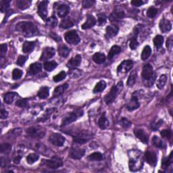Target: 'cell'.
Listing matches in <instances>:
<instances>
[{
  "mask_svg": "<svg viewBox=\"0 0 173 173\" xmlns=\"http://www.w3.org/2000/svg\"><path fill=\"white\" fill-rule=\"evenodd\" d=\"M12 150V145L8 143H2L1 145V152L3 153H9Z\"/></svg>",
  "mask_w": 173,
  "mask_h": 173,
  "instance_id": "cell-43",
  "label": "cell"
},
{
  "mask_svg": "<svg viewBox=\"0 0 173 173\" xmlns=\"http://www.w3.org/2000/svg\"><path fill=\"white\" fill-rule=\"evenodd\" d=\"M145 158L146 162L152 166H155L157 163V156L153 151H147L145 154Z\"/></svg>",
  "mask_w": 173,
  "mask_h": 173,
  "instance_id": "cell-15",
  "label": "cell"
},
{
  "mask_svg": "<svg viewBox=\"0 0 173 173\" xmlns=\"http://www.w3.org/2000/svg\"><path fill=\"white\" fill-rule=\"evenodd\" d=\"M21 158H22V157L20 156H16V158H14V162L15 164H18L19 162H20Z\"/></svg>",
  "mask_w": 173,
  "mask_h": 173,
  "instance_id": "cell-64",
  "label": "cell"
},
{
  "mask_svg": "<svg viewBox=\"0 0 173 173\" xmlns=\"http://www.w3.org/2000/svg\"><path fill=\"white\" fill-rule=\"evenodd\" d=\"M157 14H158V9L154 7L150 8L147 12V15L148 17L150 18H153L155 17Z\"/></svg>",
  "mask_w": 173,
  "mask_h": 173,
  "instance_id": "cell-50",
  "label": "cell"
},
{
  "mask_svg": "<svg viewBox=\"0 0 173 173\" xmlns=\"http://www.w3.org/2000/svg\"><path fill=\"white\" fill-rule=\"evenodd\" d=\"M55 50L53 47H45L43 50V52L41 56L40 59L42 61H45L52 58L55 55Z\"/></svg>",
  "mask_w": 173,
  "mask_h": 173,
  "instance_id": "cell-13",
  "label": "cell"
},
{
  "mask_svg": "<svg viewBox=\"0 0 173 173\" xmlns=\"http://www.w3.org/2000/svg\"><path fill=\"white\" fill-rule=\"evenodd\" d=\"M58 66V64L56 63L55 61H50V62H46L44 64V68L47 71L51 72L54 70Z\"/></svg>",
  "mask_w": 173,
  "mask_h": 173,
  "instance_id": "cell-36",
  "label": "cell"
},
{
  "mask_svg": "<svg viewBox=\"0 0 173 173\" xmlns=\"http://www.w3.org/2000/svg\"><path fill=\"white\" fill-rule=\"evenodd\" d=\"M83 115V111L81 110H77L73 111L72 112L70 113L69 114H68L66 117H65L62 123V126H64L66 125H68L69 124L73 123L75 120H77L78 118H79L80 116Z\"/></svg>",
  "mask_w": 173,
  "mask_h": 173,
  "instance_id": "cell-3",
  "label": "cell"
},
{
  "mask_svg": "<svg viewBox=\"0 0 173 173\" xmlns=\"http://www.w3.org/2000/svg\"><path fill=\"white\" fill-rule=\"evenodd\" d=\"M74 141L76 143H79V144H84L88 141V139L86 138H85L84 137H81V135H76L74 137Z\"/></svg>",
  "mask_w": 173,
  "mask_h": 173,
  "instance_id": "cell-49",
  "label": "cell"
},
{
  "mask_svg": "<svg viewBox=\"0 0 173 173\" xmlns=\"http://www.w3.org/2000/svg\"><path fill=\"white\" fill-rule=\"evenodd\" d=\"M43 162H44V164L47 167L52 169H56L63 165V162H62V159L57 156H54L50 159H44Z\"/></svg>",
  "mask_w": 173,
  "mask_h": 173,
  "instance_id": "cell-7",
  "label": "cell"
},
{
  "mask_svg": "<svg viewBox=\"0 0 173 173\" xmlns=\"http://www.w3.org/2000/svg\"><path fill=\"white\" fill-rule=\"evenodd\" d=\"M141 75L145 80H149L151 79L153 76V70L152 66L150 64H146L144 65V66L143 68Z\"/></svg>",
  "mask_w": 173,
  "mask_h": 173,
  "instance_id": "cell-11",
  "label": "cell"
},
{
  "mask_svg": "<svg viewBox=\"0 0 173 173\" xmlns=\"http://www.w3.org/2000/svg\"><path fill=\"white\" fill-rule=\"evenodd\" d=\"M10 2L7 1V0H2L0 2V10H1L2 12H6L8 9L10 7Z\"/></svg>",
  "mask_w": 173,
  "mask_h": 173,
  "instance_id": "cell-44",
  "label": "cell"
},
{
  "mask_svg": "<svg viewBox=\"0 0 173 173\" xmlns=\"http://www.w3.org/2000/svg\"><path fill=\"white\" fill-rule=\"evenodd\" d=\"M167 81V77L166 76L165 74H162L160 76V77L158 79V80L157 81L156 85L157 87H158L159 89H163L164 85H166Z\"/></svg>",
  "mask_w": 173,
  "mask_h": 173,
  "instance_id": "cell-37",
  "label": "cell"
},
{
  "mask_svg": "<svg viewBox=\"0 0 173 173\" xmlns=\"http://www.w3.org/2000/svg\"><path fill=\"white\" fill-rule=\"evenodd\" d=\"M39 157L37 155V154L31 153L27 156L26 161L29 164H33L34 162H35L36 161H37L38 159H39Z\"/></svg>",
  "mask_w": 173,
  "mask_h": 173,
  "instance_id": "cell-45",
  "label": "cell"
},
{
  "mask_svg": "<svg viewBox=\"0 0 173 173\" xmlns=\"http://www.w3.org/2000/svg\"><path fill=\"white\" fill-rule=\"evenodd\" d=\"M93 59L96 64H103L105 61V56L102 53H96L93 56Z\"/></svg>",
  "mask_w": 173,
  "mask_h": 173,
  "instance_id": "cell-29",
  "label": "cell"
},
{
  "mask_svg": "<svg viewBox=\"0 0 173 173\" xmlns=\"http://www.w3.org/2000/svg\"><path fill=\"white\" fill-rule=\"evenodd\" d=\"M96 2L93 1V0H85L83 2V6L85 8H89L95 4Z\"/></svg>",
  "mask_w": 173,
  "mask_h": 173,
  "instance_id": "cell-56",
  "label": "cell"
},
{
  "mask_svg": "<svg viewBox=\"0 0 173 173\" xmlns=\"http://www.w3.org/2000/svg\"><path fill=\"white\" fill-rule=\"evenodd\" d=\"M105 86H106V83H105V81L100 80L93 89V93H100V92H102L105 89Z\"/></svg>",
  "mask_w": 173,
  "mask_h": 173,
  "instance_id": "cell-33",
  "label": "cell"
},
{
  "mask_svg": "<svg viewBox=\"0 0 173 173\" xmlns=\"http://www.w3.org/2000/svg\"><path fill=\"white\" fill-rule=\"evenodd\" d=\"M80 72L79 70H76V69H72L69 72V74H70V77H71L73 78V76H75V78H77L79 77L80 75V74H77V73H79Z\"/></svg>",
  "mask_w": 173,
  "mask_h": 173,
  "instance_id": "cell-60",
  "label": "cell"
},
{
  "mask_svg": "<svg viewBox=\"0 0 173 173\" xmlns=\"http://www.w3.org/2000/svg\"><path fill=\"white\" fill-rule=\"evenodd\" d=\"M42 70V65L38 62L32 64L29 68V73L31 75L37 74L39 73Z\"/></svg>",
  "mask_w": 173,
  "mask_h": 173,
  "instance_id": "cell-22",
  "label": "cell"
},
{
  "mask_svg": "<svg viewBox=\"0 0 173 173\" xmlns=\"http://www.w3.org/2000/svg\"><path fill=\"white\" fill-rule=\"evenodd\" d=\"M73 26H74V23H73L72 20H70V18L64 19V20H62L61 21V23L59 24V26H60L62 29H69Z\"/></svg>",
  "mask_w": 173,
  "mask_h": 173,
  "instance_id": "cell-32",
  "label": "cell"
},
{
  "mask_svg": "<svg viewBox=\"0 0 173 173\" xmlns=\"http://www.w3.org/2000/svg\"><path fill=\"white\" fill-rule=\"evenodd\" d=\"M23 72L21 70L16 68L13 70L12 72V78L14 80H18L19 78H20L23 76Z\"/></svg>",
  "mask_w": 173,
  "mask_h": 173,
  "instance_id": "cell-51",
  "label": "cell"
},
{
  "mask_svg": "<svg viewBox=\"0 0 173 173\" xmlns=\"http://www.w3.org/2000/svg\"><path fill=\"white\" fill-rule=\"evenodd\" d=\"M120 51H121V48L119 47V46L114 45L113 47H112V48H111L109 53H108V59H112L116 55H117V54L120 53Z\"/></svg>",
  "mask_w": 173,
  "mask_h": 173,
  "instance_id": "cell-31",
  "label": "cell"
},
{
  "mask_svg": "<svg viewBox=\"0 0 173 173\" xmlns=\"http://www.w3.org/2000/svg\"><path fill=\"white\" fill-rule=\"evenodd\" d=\"M164 37L161 36V35H157V36L153 39V43L154 45L156 46L157 48H159L162 47V44L164 43Z\"/></svg>",
  "mask_w": 173,
  "mask_h": 173,
  "instance_id": "cell-42",
  "label": "cell"
},
{
  "mask_svg": "<svg viewBox=\"0 0 173 173\" xmlns=\"http://www.w3.org/2000/svg\"><path fill=\"white\" fill-rule=\"evenodd\" d=\"M138 45H139V43H138L137 41V36L135 35V36L132 37L131 39V41H130V43H129V47L131 49V50H134L138 47Z\"/></svg>",
  "mask_w": 173,
  "mask_h": 173,
  "instance_id": "cell-48",
  "label": "cell"
},
{
  "mask_svg": "<svg viewBox=\"0 0 173 173\" xmlns=\"http://www.w3.org/2000/svg\"><path fill=\"white\" fill-rule=\"evenodd\" d=\"M85 151L83 149L79 148H71L69 151V156L70 158L74 159H80L85 155Z\"/></svg>",
  "mask_w": 173,
  "mask_h": 173,
  "instance_id": "cell-12",
  "label": "cell"
},
{
  "mask_svg": "<svg viewBox=\"0 0 173 173\" xmlns=\"http://www.w3.org/2000/svg\"><path fill=\"white\" fill-rule=\"evenodd\" d=\"M160 134L162 135V137L164 138H166V139H170V137H171V131L168 129H165L164 131H162Z\"/></svg>",
  "mask_w": 173,
  "mask_h": 173,
  "instance_id": "cell-57",
  "label": "cell"
},
{
  "mask_svg": "<svg viewBox=\"0 0 173 173\" xmlns=\"http://www.w3.org/2000/svg\"><path fill=\"white\" fill-rule=\"evenodd\" d=\"M16 105H17L18 107H21V108H24L26 107L27 105V101L25 99H21L18 100L17 102L16 103Z\"/></svg>",
  "mask_w": 173,
  "mask_h": 173,
  "instance_id": "cell-58",
  "label": "cell"
},
{
  "mask_svg": "<svg viewBox=\"0 0 173 173\" xmlns=\"http://www.w3.org/2000/svg\"><path fill=\"white\" fill-rule=\"evenodd\" d=\"M64 38L65 40L71 45H77L80 41V37L75 30L66 32L64 34Z\"/></svg>",
  "mask_w": 173,
  "mask_h": 173,
  "instance_id": "cell-5",
  "label": "cell"
},
{
  "mask_svg": "<svg viewBox=\"0 0 173 173\" xmlns=\"http://www.w3.org/2000/svg\"><path fill=\"white\" fill-rule=\"evenodd\" d=\"M120 124H121V125L125 129L129 128V127L131 126V122H130L128 119H126L125 118H122V120L120 121Z\"/></svg>",
  "mask_w": 173,
  "mask_h": 173,
  "instance_id": "cell-55",
  "label": "cell"
},
{
  "mask_svg": "<svg viewBox=\"0 0 173 173\" xmlns=\"http://www.w3.org/2000/svg\"><path fill=\"white\" fill-rule=\"evenodd\" d=\"M162 123H163V121L162 120L153 122V123L151 124V128L153 129V131H156V130H158L159 128V126H161Z\"/></svg>",
  "mask_w": 173,
  "mask_h": 173,
  "instance_id": "cell-53",
  "label": "cell"
},
{
  "mask_svg": "<svg viewBox=\"0 0 173 173\" xmlns=\"http://www.w3.org/2000/svg\"><path fill=\"white\" fill-rule=\"evenodd\" d=\"M16 30L25 37H32L39 34L37 26L31 22H20L16 24Z\"/></svg>",
  "mask_w": 173,
  "mask_h": 173,
  "instance_id": "cell-1",
  "label": "cell"
},
{
  "mask_svg": "<svg viewBox=\"0 0 173 173\" xmlns=\"http://www.w3.org/2000/svg\"><path fill=\"white\" fill-rule=\"evenodd\" d=\"M98 20H97V23L99 26H103L106 23V16L103 14H99L98 15Z\"/></svg>",
  "mask_w": 173,
  "mask_h": 173,
  "instance_id": "cell-52",
  "label": "cell"
},
{
  "mask_svg": "<svg viewBox=\"0 0 173 173\" xmlns=\"http://www.w3.org/2000/svg\"><path fill=\"white\" fill-rule=\"evenodd\" d=\"M8 50V46L7 44H2L1 47H0V55H1V58H3L5 53L7 52Z\"/></svg>",
  "mask_w": 173,
  "mask_h": 173,
  "instance_id": "cell-59",
  "label": "cell"
},
{
  "mask_svg": "<svg viewBox=\"0 0 173 173\" xmlns=\"http://www.w3.org/2000/svg\"><path fill=\"white\" fill-rule=\"evenodd\" d=\"M132 66H133L132 61L130 60V59L124 60L123 62H121V64L118 66V73H119V74H125L132 68Z\"/></svg>",
  "mask_w": 173,
  "mask_h": 173,
  "instance_id": "cell-9",
  "label": "cell"
},
{
  "mask_svg": "<svg viewBox=\"0 0 173 173\" xmlns=\"http://www.w3.org/2000/svg\"><path fill=\"white\" fill-rule=\"evenodd\" d=\"M96 20L94 18V16L92 15H87V19H86L85 23L82 25V29L84 30L91 29L96 25Z\"/></svg>",
  "mask_w": 173,
  "mask_h": 173,
  "instance_id": "cell-19",
  "label": "cell"
},
{
  "mask_svg": "<svg viewBox=\"0 0 173 173\" xmlns=\"http://www.w3.org/2000/svg\"><path fill=\"white\" fill-rule=\"evenodd\" d=\"M172 160H173L172 152H171L170 154L169 157H168V158H166L163 159V161H162V166L163 167V168H167L170 166V165L172 164Z\"/></svg>",
  "mask_w": 173,
  "mask_h": 173,
  "instance_id": "cell-41",
  "label": "cell"
},
{
  "mask_svg": "<svg viewBox=\"0 0 173 173\" xmlns=\"http://www.w3.org/2000/svg\"><path fill=\"white\" fill-rule=\"evenodd\" d=\"M172 37H170V39L168 40H167L166 47L170 49L172 47Z\"/></svg>",
  "mask_w": 173,
  "mask_h": 173,
  "instance_id": "cell-63",
  "label": "cell"
},
{
  "mask_svg": "<svg viewBox=\"0 0 173 173\" xmlns=\"http://www.w3.org/2000/svg\"><path fill=\"white\" fill-rule=\"evenodd\" d=\"M35 43L33 41H24L23 46V51L24 53H30L34 50Z\"/></svg>",
  "mask_w": 173,
  "mask_h": 173,
  "instance_id": "cell-26",
  "label": "cell"
},
{
  "mask_svg": "<svg viewBox=\"0 0 173 173\" xmlns=\"http://www.w3.org/2000/svg\"><path fill=\"white\" fill-rule=\"evenodd\" d=\"M123 88V83L122 81L119 82L116 86H113L110 91L104 97V100L106 104L109 105L114 101L116 96L120 93V91Z\"/></svg>",
  "mask_w": 173,
  "mask_h": 173,
  "instance_id": "cell-2",
  "label": "cell"
},
{
  "mask_svg": "<svg viewBox=\"0 0 173 173\" xmlns=\"http://www.w3.org/2000/svg\"><path fill=\"white\" fill-rule=\"evenodd\" d=\"M124 16H125V14H124L123 10H116L112 14L110 18L114 19H121L124 18Z\"/></svg>",
  "mask_w": 173,
  "mask_h": 173,
  "instance_id": "cell-40",
  "label": "cell"
},
{
  "mask_svg": "<svg viewBox=\"0 0 173 173\" xmlns=\"http://www.w3.org/2000/svg\"><path fill=\"white\" fill-rule=\"evenodd\" d=\"M31 4V1L30 0H17L16 2V5L19 9L25 10L30 7Z\"/></svg>",
  "mask_w": 173,
  "mask_h": 173,
  "instance_id": "cell-25",
  "label": "cell"
},
{
  "mask_svg": "<svg viewBox=\"0 0 173 173\" xmlns=\"http://www.w3.org/2000/svg\"><path fill=\"white\" fill-rule=\"evenodd\" d=\"M50 95V89L47 86H42L38 91V96L41 99H45Z\"/></svg>",
  "mask_w": 173,
  "mask_h": 173,
  "instance_id": "cell-30",
  "label": "cell"
},
{
  "mask_svg": "<svg viewBox=\"0 0 173 173\" xmlns=\"http://www.w3.org/2000/svg\"><path fill=\"white\" fill-rule=\"evenodd\" d=\"M140 104L138 100V97L136 96H132L131 101L126 105V108L129 111H133L137 110L139 107Z\"/></svg>",
  "mask_w": 173,
  "mask_h": 173,
  "instance_id": "cell-18",
  "label": "cell"
},
{
  "mask_svg": "<svg viewBox=\"0 0 173 173\" xmlns=\"http://www.w3.org/2000/svg\"><path fill=\"white\" fill-rule=\"evenodd\" d=\"M143 4H144V2L142 0H133V1L131 2V4L132 5H135V6H141Z\"/></svg>",
  "mask_w": 173,
  "mask_h": 173,
  "instance_id": "cell-61",
  "label": "cell"
},
{
  "mask_svg": "<svg viewBox=\"0 0 173 173\" xmlns=\"http://www.w3.org/2000/svg\"><path fill=\"white\" fill-rule=\"evenodd\" d=\"M48 1H43L40 2L37 8V13L43 20H47V5Z\"/></svg>",
  "mask_w": 173,
  "mask_h": 173,
  "instance_id": "cell-8",
  "label": "cell"
},
{
  "mask_svg": "<svg viewBox=\"0 0 173 173\" xmlns=\"http://www.w3.org/2000/svg\"><path fill=\"white\" fill-rule=\"evenodd\" d=\"M151 53V49L149 45L145 46L143 49V50L141 53V59L143 60H145V59H147L150 56Z\"/></svg>",
  "mask_w": 173,
  "mask_h": 173,
  "instance_id": "cell-39",
  "label": "cell"
},
{
  "mask_svg": "<svg viewBox=\"0 0 173 173\" xmlns=\"http://www.w3.org/2000/svg\"><path fill=\"white\" fill-rule=\"evenodd\" d=\"M8 112L7 111H5L4 110H1V114H0V116H1L2 119H5L8 117Z\"/></svg>",
  "mask_w": 173,
  "mask_h": 173,
  "instance_id": "cell-62",
  "label": "cell"
},
{
  "mask_svg": "<svg viewBox=\"0 0 173 173\" xmlns=\"http://www.w3.org/2000/svg\"><path fill=\"white\" fill-rule=\"evenodd\" d=\"M134 133L138 139H140L143 143H148V135L144 131V130L141 129H135Z\"/></svg>",
  "mask_w": 173,
  "mask_h": 173,
  "instance_id": "cell-17",
  "label": "cell"
},
{
  "mask_svg": "<svg viewBox=\"0 0 173 173\" xmlns=\"http://www.w3.org/2000/svg\"><path fill=\"white\" fill-rule=\"evenodd\" d=\"M49 141H50L53 145L57 146V147H60V146L64 145L66 139L60 134L53 133L50 137Z\"/></svg>",
  "mask_w": 173,
  "mask_h": 173,
  "instance_id": "cell-10",
  "label": "cell"
},
{
  "mask_svg": "<svg viewBox=\"0 0 173 173\" xmlns=\"http://www.w3.org/2000/svg\"><path fill=\"white\" fill-rule=\"evenodd\" d=\"M98 125L99 128L102 129H106L107 127L109 126V121H108L105 113L103 114L101 116V117L99 118L98 120Z\"/></svg>",
  "mask_w": 173,
  "mask_h": 173,
  "instance_id": "cell-24",
  "label": "cell"
},
{
  "mask_svg": "<svg viewBox=\"0 0 173 173\" xmlns=\"http://www.w3.org/2000/svg\"><path fill=\"white\" fill-rule=\"evenodd\" d=\"M136 79H137V72L134 70V71H132L131 73V74H130L128 80H127L126 85L129 86H132L135 85V83H136Z\"/></svg>",
  "mask_w": 173,
  "mask_h": 173,
  "instance_id": "cell-34",
  "label": "cell"
},
{
  "mask_svg": "<svg viewBox=\"0 0 173 173\" xmlns=\"http://www.w3.org/2000/svg\"><path fill=\"white\" fill-rule=\"evenodd\" d=\"M18 94L14 92H8L4 96V100L5 103L8 104H10L13 102L14 99L15 97L17 96Z\"/></svg>",
  "mask_w": 173,
  "mask_h": 173,
  "instance_id": "cell-28",
  "label": "cell"
},
{
  "mask_svg": "<svg viewBox=\"0 0 173 173\" xmlns=\"http://www.w3.org/2000/svg\"><path fill=\"white\" fill-rule=\"evenodd\" d=\"M66 77V73L64 71H62L59 72V74L54 76V77H53V80L54 82L58 83V82H59V81L64 80Z\"/></svg>",
  "mask_w": 173,
  "mask_h": 173,
  "instance_id": "cell-46",
  "label": "cell"
},
{
  "mask_svg": "<svg viewBox=\"0 0 173 173\" xmlns=\"http://www.w3.org/2000/svg\"><path fill=\"white\" fill-rule=\"evenodd\" d=\"M27 58H28V57L27 56H20L18 57V58L17 59V62H16V64L18 66H23V64L25 63V62L26 61Z\"/></svg>",
  "mask_w": 173,
  "mask_h": 173,
  "instance_id": "cell-54",
  "label": "cell"
},
{
  "mask_svg": "<svg viewBox=\"0 0 173 173\" xmlns=\"http://www.w3.org/2000/svg\"><path fill=\"white\" fill-rule=\"evenodd\" d=\"M159 29L162 32H169L170 30L172 29V24L170 23V20H167V19L162 18L159 22Z\"/></svg>",
  "mask_w": 173,
  "mask_h": 173,
  "instance_id": "cell-16",
  "label": "cell"
},
{
  "mask_svg": "<svg viewBox=\"0 0 173 173\" xmlns=\"http://www.w3.org/2000/svg\"><path fill=\"white\" fill-rule=\"evenodd\" d=\"M68 87V83H64V84H63V85L58 86L55 89H54L53 96L54 97L60 96L61 94L64 93V91L66 90Z\"/></svg>",
  "mask_w": 173,
  "mask_h": 173,
  "instance_id": "cell-23",
  "label": "cell"
},
{
  "mask_svg": "<svg viewBox=\"0 0 173 173\" xmlns=\"http://www.w3.org/2000/svg\"><path fill=\"white\" fill-rule=\"evenodd\" d=\"M143 166V160L141 158L140 153L136 156V158H132L129 159V169L131 171H137L138 170L141 168Z\"/></svg>",
  "mask_w": 173,
  "mask_h": 173,
  "instance_id": "cell-6",
  "label": "cell"
},
{
  "mask_svg": "<svg viewBox=\"0 0 173 173\" xmlns=\"http://www.w3.org/2000/svg\"><path fill=\"white\" fill-rule=\"evenodd\" d=\"M119 31V28L117 26L115 25H110L107 26L106 29H105V32H106V37L108 38H112L113 37H115L116 35L118 34Z\"/></svg>",
  "mask_w": 173,
  "mask_h": 173,
  "instance_id": "cell-20",
  "label": "cell"
},
{
  "mask_svg": "<svg viewBox=\"0 0 173 173\" xmlns=\"http://www.w3.org/2000/svg\"><path fill=\"white\" fill-rule=\"evenodd\" d=\"M152 143L154 146H156V147L162 148L164 146L163 141L159 139L158 137L154 136L152 139Z\"/></svg>",
  "mask_w": 173,
  "mask_h": 173,
  "instance_id": "cell-47",
  "label": "cell"
},
{
  "mask_svg": "<svg viewBox=\"0 0 173 173\" xmlns=\"http://www.w3.org/2000/svg\"><path fill=\"white\" fill-rule=\"evenodd\" d=\"M88 159L91 161H101L104 159V156L99 152H95L89 155Z\"/></svg>",
  "mask_w": 173,
  "mask_h": 173,
  "instance_id": "cell-35",
  "label": "cell"
},
{
  "mask_svg": "<svg viewBox=\"0 0 173 173\" xmlns=\"http://www.w3.org/2000/svg\"><path fill=\"white\" fill-rule=\"evenodd\" d=\"M81 59H82V58H81V56L80 55H77L74 56L68 62L67 67L70 69L76 68L78 67L80 65Z\"/></svg>",
  "mask_w": 173,
  "mask_h": 173,
  "instance_id": "cell-14",
  "label": "cell"
},
{
  "mask_svg": "<svg viewBox=\"0 0 173 173\" xmlns=\"http://www.w3.org/2000/svg\"><path fill=\"white\" fill-rule=\"evenodd\" d=\"M58 53L59 56L63 57V58H66L69 55L70 50L66 45H61L58 47Z\"/></svg>",
  "mask_w": 173,
  "mask_h": 173,
  "instance_id": "cell-27",
  "label": "cell"
},
{
  "mask_svg": "<svg viewBox=\"0 0 173 173\" xmlns=\"http://www.w3.org/2000/svg\"><path fill=\"white\" fill-rule=\"evenodd\" d=\"M57 24H58V20H57L55 15L51 16L50 18H49L47 20H46V25L48 27H51V28H54L56 27Z\"/></svg>",
  "mask_w": 173,
  "mask_h": 173,
  "instance_id": "cell-38",
  "label": "cell"
},
{
  "mask_svg": "<svg viewBox=\"0 0 173 173\" xmlns=\"http://www.w3.org/2000/svg\"><path fill=\"white\" fill-rule=\"evenodd\" d=\"M69 6L66 4H62L58 5L57 12H58V15L59 17L64 18L65 16H66L69 13Z\"/></svg>",
  "mask_w": 173,
  "mask_h": 173,
  "instance_id": "cell-21",
  "label": "cell"
},
{
  "mask_svg": "<svg viewBox=\"0 0 173 173\" xmlns=\"http://www.w3.org/2000/svg\"><path fill=\"white\" fill-rule=\"evenodd\" d=\"M26 132L29 137L39 139V138L44 137L45 134V130L41 128V126H32L27 129Z\"/></svg>",
  "mask_w": 173,
  "mask_h": 173,
  "instance_id": "cell-4",
  "label": "cell"
}]
</instances>
